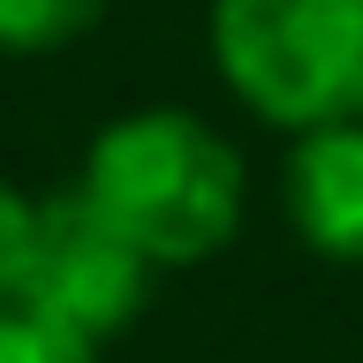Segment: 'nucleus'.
I'll return each instance as SVG.
<instances>
[{"mask_svg":"<svg viewBox=\"0 0 363 363\" xmlns=\"http://www.w3.org/2000/svg\"><path fill=\"white\" fill-rule=\"evenodd\" d=\"M159 272L204 265L242 227V159L212 121L182 106L121 113L91 136L84 182H76Z\"/></svg>","mask_w":363,"mask_h":363,"instance_id":"obj_1","label":"nucleus"},{"mask_svg":"<svg viewBox=\"0 0 363 363\" xmlns=\"http://www.w3.org/2000/svg\"><path fill=\"white\" fill-rule=\"evenodd\" d=\"M0 363H99V340L68 333L23 303H0Z\"/></svg>","mask_w":363,"mask_h":363,"instance_id":"obj_6","label":"nucleus"},{"mask_svg":"<svg viewBox=\"0 0 363 363\" xmlns=\"http://www.w3.org/2000/svg\"><path fill=\"white\" fill-rule=\"evenodd\" d=\"M288 220L318 257L363 265V121H333V129L295 136Z\"/></svg>","mask_w":363,"mask_h":363,"instance_id":"obj_4","label":"nucleus"},{"mask_svg":"<svg viewBox=\"0 0 363 363\" xmlns=\"http://www.w3.org/2000/svg\"><path fill=\"white\" fill-rule=\"evenodd\" d=\"M212 61L288 136L363 121V0H212Z\"/></svg>","mask_w":363,"mask_h":363,"instance_id":"obj_2","label":"nucleus"},{"mask_svg":"<svg viewBox=\"0 0 363 363\" xmlns=\"http://www.w3.org/2000/svg\"><path fill=\"white\" fill-rule=\"evenodd\" d=\"M152 272L159 265L84 189H61V197L30 204V250H23L16 303L68 325V333H84V340H106L152 303Z\"/></svg>","mask_w":363,"mask_h":363,"instance_id":"obj_3","label":"nucleus"},{"mask_svg":"<svg viewBox=\"0 0 363 363\" xmlns=\"http://www.w3.org/2000/svg\"><path fill=\"white\" fill-rule=\"evenodd\" d=\"M30 204L16 182L0 174V303H16V280H23V250H30Z\"/></svg>","mask_w":363,"mask_h":363,"instance_id":"obj_7","label":"nucleus"},{"mask_svg":"<svg viewBox=\"0 0 363 363\" xmlns=\"http://www.w3.org/2000/svg\"><path fill=\"white\" fill-rule=\"evenodd\" d=\"M113 0H0V53H53L106 23Z\"/></svg>","mask_w":363,"mask_h":363,"instance_id":"obj_5","label":"nucleus"}]
</instances>
